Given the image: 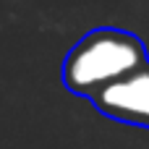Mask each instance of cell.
Wrapping results in <instances>:
<instances>
[{"instance_id": "2", "label": "cell", "mask_w": 149, "mask_h": 149, "mask_svg": "<svg viewBox=\"0 0 149 149\" xmlns=\"http://www.w3.org/2000/svg\"><path fill=\"white\" fill-rule=\"evenodd\" d=\"M94 107L115 120L149 128V63L128 79L110 84L92 97Z\"/></svg>"}, {"instance_id": "1", "label": "cell", "mask_w": 149, "mask_h": 149, "mask_svg": "<svg viewBox=\"0 0 149 149\" xmlns=\"http://www.w3.org/2000/svg\"><path fill=\"white\" fill-rule=\"evenodd\" d=\"M147 65L144 42L123 29H94L68 52L63 81L71 92L94 97Z\"/></svg>"}]
</instances>
